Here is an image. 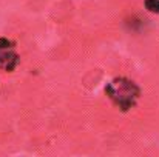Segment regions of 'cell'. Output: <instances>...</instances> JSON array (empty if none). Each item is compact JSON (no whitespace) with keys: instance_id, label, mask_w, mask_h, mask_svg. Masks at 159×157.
<instances>
[{"instance_id":"cell-2","label":"cell","mask_w":159,"mask_h":157,"mask_svg":"<svg viewBox=\"0 0 159 157\" xmlns=\"http://www.w3.org/2000/svg\"><path fill=\"white\" fill-rule=\"evenodd\" d=\"M20 63V57L16 51V42L0 37V69L5 72H12Z\"/></svg>"},{"instance_id":"cell-3","label":"cell","mask_w":159,"mask_h":157,"mask_svg":"<svg viewBox=\"0 0 159 157\" xmlns=\"http://www.w3.org/2000/svg\"><path fill=\"white\" fill-rule=\"evenodd\" d=\"M144 5H145V8H147L150 12L159 14V0H145Z\"/></svg>"},{"instance_id":"cell-1","label":"cell","mask_w":159,"mask_h":157,"mask_svg":"<svg viewBox=\"0 0 159 157\" xmlns=\"http://www.w3.org/2000/svg\"><path fill=\"white\" fill-rule=\"evenodd\" d=\"M105 94L114 106L127 112L136 106L141 96V88L127 77H116L105 86Z\"/></svg>"}]
</instances>
